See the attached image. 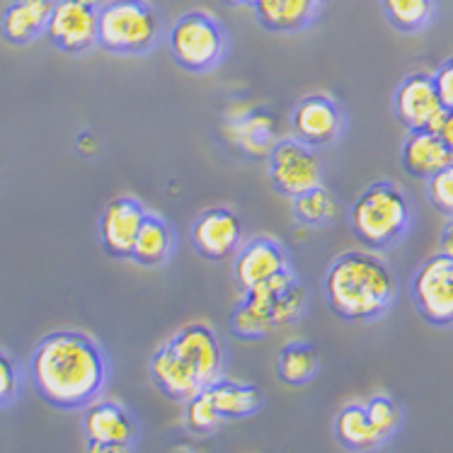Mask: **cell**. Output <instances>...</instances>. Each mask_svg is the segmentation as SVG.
Wrapping results in <instances>:
<instances>
[{"label": "cell", "mask_w": 453, "mask_h": 453, "mask_svg": "<svg viewBox=\"0 0 453 453\" xmlns=\"http://www.w3.org/2000/svg\"><path fill=\"white\" fill-rule=\"evenodd\" d=\"M432 78H434V85L439 90V97L444 102V107L453 111V56L436 68V73H432Z\"/></svg>", "instance_id": "cell-31"}, {"label": "cell", "mask_w": 453, "mask_h": 453, "mask_svg": "<svg viewBox=\"0 0 453 453\" xmlns=\"http://www.w3.org/2000/svg\"><path fill=\"white\" fill-rule=\"evenodd\" d=\"M231 262L233 281L241 291H248V288L257 287L262 281L291 269V259H288L284 245L269 235H255L250 241L242 242L241 250L235 252Z\"/></svg>", "instance_id": "cell-15"}, {"label": "cell", "mask_w": 453, "mask_h": 453, "mask_svg": "<svg viewBox=\"0 0 453 453\" xmlns=\"http://www.w3.org/2000/svg\"><path fill=\"white\" fill-rule=\"evenodd\" d=\"M410 296L425 323L434 327L453 325V257L436 252L426 257L410 279Z\"/></svg>", "instance_id": "cell-8"}, {"label": "cell", "mask_w": 453, "mask_h": 453, "mask_svg": "<svg viewBox=\"0 0 453 453\" xmlns=\"http://www.w3.org/2000/svg\"><path fill=\"white\" fill-rule=\"evenodd\" d=\"M167 54L182 71L203 75L216 71L228 58V32L219 19L202 12L189 10L165 29Z\"/></svg>", "instance_id": "cell-6"}, {"label": "cell", "mask_w": 453, "mask_h": 453, "mask_svg": "<svg viewBox=\"0 0 453 453\" xmlns=\"http://www.w3.org/2000/svg\"><path fill=\"white\" fill-rule=\"evenodd\" d=\"M398 296L393 269L371 250H347L327 265L323 298L344 323H373L388 313Z\"/></svg>", "instance_id": "cell-2"}, {"label": "cell", "mask_w": 453, "mask_h": 453, "mask_svg": "<svg viewBox=\"0 0 453 453\" xmlns=\"http://www.w3.org/2000/svg\"><path fill=\"white\" fill-rule=\"evenodd\" d=\"M165 344L185 361L187 369L195 373L199 386L206 388L209 383L226 376L228 366V349L221 334L206 323H187L170 334Z\"/></svg>", "instance_id": "cell-9"}, {"label": "cell", "mask_w": 453, "mask_h": 453, "mask_svg": "<svg viewBox=\"0 0 453 453\" xmlns=\"http://www.w3.org/2000/svg\"><path fill=\"white\" fill-rule=\"evenodd\" d=\"M252 15L272 35H298L320 18L325 0H252Z\"/></svg>", "instance_id": "cell-17"}, {"label": "cell", "mask_w": 453, "mask_h": 453, "mask_svg": "<svg viewBox=\"0 0 453 453\" xmlns=\"http://www.w3.org/2000/svg\"><path fill=\"white\" fill-rule=\"evenodd\" d=\"M56 0H10L0 15V37L12 47H27L47 35Z\"/></svg>", "instance_id": "cell-18"}, {"label": "cell", "mask_w": 453, "mask_h": 453, "mask_svg": "<svg viewBox=\"0 0 453 453\" xmlns=\"http://www.w3.org/2000/svg\"><path fill=\"white\" fill-rule=\"evenodd\" d=\"M267 177L277 195L294 199L308 189L323 185L325 163L320 150L308 149L301 141L279 139L267 157Z\"/></svg>", "instance_id": "cell-7"}, {"label": "cell", "mask_w": 453, "mask_h": 453, "mask_svg": "<svg viewBox=\"0 0 453 453\" xmlns=\"http://www.w3.org/2000/svg\"><path fill=\"white\" fill-rule=\"evenodd\" d=\"M412 226V203L390 180H376L364 187L349 206V228L354 238L371 252L400 242Z\"/></svg>", "instance_id": "cell-4"}, {"label": "cell", "mask_w": 453, "mask_h": 453, "mask_svg": "<svg viewBox=\"0 0 453 453\" xmlns=\"http://www.w3.org/2000/svg\"><path fill=\"white\" fill-rule=\"evenodd\" d=\"M308 308V291L296 272L287 269L257 287L242 291L241 303L233 308L228 330L238 340H265L284 325L298 323Z\"/></svg>", "instance_id": "cell-3"}, {"label": "cell", "mask_w": 453, "mask_h": 453, "mask_svg": "<svg viewBox=\"0 0 453 453\" xmlns=\"http://www.w3.org/2000/svg\"><path fill=\"white\" fill-rule=\"evenodd\" d=\"M393 111L407 131H439L449 114L432 73L405 75L393 95Z\"/></svg>", "instance_id": "cell-13"}, {"label": "cell", "mask_w": 453, "mask_h": 453, "mask_svg": "<svg viewBox=\"0 0 453 453\" xmlns=\"http://www.w3.org/2000/svg\"><path fill=\"white\" fill-rule=\"evenodd\" d=\"M364 407H366L371 425L376 426V432L388 444L390 439L398 434L400 426H403V407H400V403L386 395V393H379V395H371L369 400H364Z\"/></svg>", "instance_id": "cell-28"}, {"label": "cell", "mask_w": 453, "mask_h": 453, "mask_svg": "<svg viewBox=\"0 0 453 453\" xmlns=\"http://www.w3.org/2000/svg\"><path fill=\"white\" fill-rule=\"evenodd\" d=\"M380 12L400 35H417L432 25L436 0H379Z\"/></svg>", "instance_id": "cell-26"}, {"label": "cell", "mask_w": 453, "mask_h": 453, "mask_svg": "<svg viewBox=\"0 0 453 453\" xmlns=\"http://www.w3.org/2000/svg\"><path fill=\"white\" fill-rule=\"evenodd\" d=\"M436 134H439V136L444 139V143L449 146V150L453 153V111H449V114H446L444 124L439 127V131H436Z\"/></svg>", "instance_id": "cell-34"}, {"label": "cell", "mask_w": 453, "mask_h": 453, "mask_svg": "<svg viewBox=\"0 0 453 453\" xmlns=\"http://www.w3.org/2000/svg\"><path fill=\"white\" fill-rule=\"evenodd\" d=\"M189 242L202 259L223 265L235 257L245 242V223L231 206H211L189 226Z\"/></svg>", "instance_id": "cell-12"}, {"label": "cell", "mask_w": 453, "mask_h": 453, "mask_svg": "<svg viewBox=\"0 0 453 453\" xmlns=\"http://www.w3.org/2000/svg\"><path fill=\"white\" fill-rule=\"evenodd\" d=\"M426 199L441 216L453 219V165L426 180Z\"/></svg>", "instance_id": "cell-30"}, {"label": "cell", "mask_w": 453, "mask_h": 453, "mask_svg": "<svg viewBox=\"0 0 453 453\" xmlns=\"http://www.w3.org/2000/svg\"><path fill=\"white\" fill-rule=\"evenodd\" d=\"M203 390H206V395L216 407V412L221 415L223 422L248 419V417L257 415L259 410L265 407V393L255 383L221 376V379L209 383Z\"/></svg>", "instance_id": "cell-21"}, {"label": "cell", "mask_w": 453, "mask_h": 453, "mask_svg": "<svg viewBox=\"0 0 453 453\" xmlns=\"http://www.w3.org/2000/svg\"><path fill=\"white\" fill-rule=\"evenodd\" d=\"M291 213L296 219L298 226L305 228H327L334 223L337 213H340V202L337 196L327 189L325 185L308 189L303 195L291 199Z\"/></svg>", "instance_id": "cell-25"}, {"label": "cell", "mask_w": 453, "mask_h": 453, "mask_svg": "<svg viewBox=\"0 0 453 453\" xmlns=\"http://www.w3.org/2000/svg\"><path fill=\"white\" fill-rule=\"evenodd\" d=\"M320 366H323V359L313 344L294 340L277 352L274 373L288 388H303L308 383H313L315 376L320 373Z\"/></svg>", "instance_id": "cell-24"}, {"label": "cell", "mask_w": 453, "mask_h": 453, "mask_svg": "<svg viewBox=\"0 0 453 453\" xmlns=\"http://www.w3.org/2000/svg\"><path fill=\"white\" fill-rule=\"evenodd\" d=\"M400 165L415 180H429L439 170L453 165V153L436 131H407L400 149Z\"/></svg>", "instance_id": "cell-19"}, {"label": "cell", "mask_w": 453, "mask_h": 453, "mask_svg": "<svg viewBox=\"0 0 453 453\" xmlns=\"http://www.w3.org/2000/svg\"><path fill=\"white\" fill-rule=\"evenodd\" d=\"M85 453H136L131 444H100V441H85Z\"/></svg>", "instance_id": "cell-32"}, {"label": "cell", "mask_w": 453, "mask_h": 453, "mask_svg": "<svg viewBox=\"0 0 453 453\" xmlns=\"http://www.w3.org/2000/svg\"><path fill=\"white\" fill-rule=\"evenodd\" d=\"M288 127H291V136L303 146L323 150L334 146L344 136L347 114L342 104L330 95H305L288 114Z\"/></svg>", "instance_id": "cell-10"}, {"label": "cell", "mask_w": 453, "mask_h": 453, "mask_svg": "<svg viewBox=\"0 0 453 453\" xmlns=\"http://www.w3.org/2000/svg\"><path fill=\"white\" fill-rule=\"evenodd\" d=\"M110 357L83 330L44 334L27 361V379L39 398L54 410L83 412L102 398L110 383Z\"/></svg>", "instance_id": "cell-1"}, {"label": "cell", "mask_w": 453, "mask_h": 453, "mask_svg": "<svg viewBox=\"0 0 453 453\" xmlns=\"http://www.w3.org/2000/svg\"><path fill=\"white\" fill-rule=\"evenodd\" d=\"M149 379L163 398L173 403H187L196 395L202 386L195 379V373L187 369V364L177 357L165 342L150 354L149 359Z\"/></svg>", "instance_id": "cell-20"}, {"label": "cell", "mask_w": 453, "mask_h": 453, "mask_svg": "<svg viewBox=\"0 0 453 453\" xmlns=\"http://www.w3.org/2000/svg\"><path fill=\"white\" fill-rule=\"evenodd\" d=\"M102 0H56L44 37L61 54L85 56L97 49Z\"/></svg>", "instance_id": "cell-11"}, {"label": "cell", "mask_w": 453, "mask_h": 453, "mask_svg": "<svg viewBox=\"0 0 453 453\" xmlns=\"http://www.w3.org/2000/svg\"><path fill=\"white\" fill-rule=\"evenodd\" d=\"M85 441L100 444H131L136 446L141 436L139 417L117 400H95L83 410L81 417Z\"/></svg>", "instance_id": "cell-16"}, {"label": "cell", "mask_w": 453, "mask_h": 453, "mask_svg": "<svg viewBox=\"0 0 453 453\" xmlns=\"http://www.w3.org/2000/svg\"><path fill=\"white\" fill-rule=\"evenodd\" d=\"M226 5H231V8H242V5H250L252 0H223Z\"/></svg>", "instance_id": "cell-35"}, {"label": "cell", "mask_w": 453, "mask_h": 453, "mask_svg": "<svg viewBox=\"0 0 453 453\" xmlns=\"http://www.w3.org/2000/svg\"><path fill=\"white\" fill-rule=\"evenodd\" d=\"M175 250V228L160 213H146L139 235H136V242H134V250H131V262L143 269H160L173 259Z\"/></svg>", "instance_id": "cell-22"}, {"label": "cell", "mask_w": 453, "mask_h": 453, "mask_svg": "<svg viewBox=\"0 0 453 453\" xmlns=\"http://www.w3.org/2000/svg\"><path fill=\"white\" fill-rule=\"evenodd\" d=\"M439 252H444L449 257H453V219L444 223V228L439 233Z\"/></svg>", "instance_id": "cell-33"}, {"label": "cell", "mask_w": 453, "mask_h": 453, "mask_svg": "<svg viewBox=\"0 0 453 453\" xmlns=\"http://www.w3.org/2000/svg\"><path fill=\"white\" fill-rule=\"evenodd\" d=\"M334 441L349 453H371L386 444V439L371 425L364 403L344 405L333 422Z\"/></svg>", "instance_id": "cell-23"}, {"label": "cell", "mask_w": 453, "mask_h": 453, "mask_svg": "<svg viewBox=\"0 0 453 453\" xmlns=\"http://www.w3.org/2000/svg\"><path fill=\"white\" fill-rule=\"evenodd\" d=\"M149 209L136 196L121 195L104 203L97 219V235H100L102 252L111 259H129L139 228Z\"/></svg>", "instance_id": "cell-14"}, {"label": "cell", "mask_w": 453, "mask_h": 453, "mask_svg": "<svg viewBox=\"0 0 453 453\" xmlns=\"http://www.w3.org/2000/svg\"><path fill=\"white\" fill-rule=\"evenodd\" d=\"M182 405H185V426L189 434L211 436L226 425L203 388L187 400V403H182Z\"/></svg>", "instance_id": "cell-27"}, {"label": "cell", "mask_w": 453, "mask_h": 453, "mask_svg": "<svg viewBox=\"0 0 453 453\" xmlns=\"http://www.w3.org/2000/svg\"><path fill=\"white\" fill-rule=\"evenodd\" d=\"M165 39L160 10L149 0H107L97 18V47L111 56H149Z\"/></svg>", "instance_id": "cell-5"}, {"label": "cell", "mask_w": 453, "mask_h": 453, "mask_svg": "<svg viewBox=\"0 0 453 453\" xmlns=\"http://www.w3.org/2000/svg\"><path fill=\"white\" fill-rule=\"evenodd\" d=\"M25 388V371L12 354L0 349V410L15 405Z\"/></svg>", "instance_id": "cell-29"}]
</instances>
